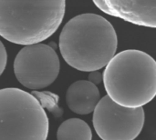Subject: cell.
I'll use <instances>...</instances> for the list:
<instances>
[{
	"instance_id": "obj_5",
	"label": "cell",
	"mask_w": 156,
	"mask_h": 140,
	"mask_svg": "<svg viewBox=\"0 0 156 140\" xmlns=\"http://www.w3.org/2000/svg\"><path fill=\"white\" fill-rule=\"evenodd\" d=\"M145 116L143 108H127L103 97L93 111V127L102 140H134L142 132Z\"/></svg>"
},
{
	"instance_id": "obj_8",
	"label": "cell",
	"mask_w": 156,
	"mask_h": 140,
	"mask_svg": "<svg viewBox=\"0 0 156 140\" xmlns=\"http://www.w3.org/2000/svg\"><path fill=\"white\" fill-rule=\"evenodd\" d=\"M100 101V91L89 80H79L69 86L66 93L69 108L78 115H88L94 111Z\"/></svg>"
},
{
	"instance_id": "obj_1",
	"label": "cell",
	"mask_w": 156,
	"mask_h": 140,
	"mask_svg": "<svg viewBox=\"0 0 156 140\" xmlns=\"http://www.w3.org/2000/svg\"><path fill=\"white\" fill-rule=\"evenodd\" d=\"M58 46L66 63L77 70L91 73L103 68L113 58L118 38L106 18L86 13L67 22L60 33Z\"/></svg>"
},
{
	"instance_id": "obj_4",
	"label": "cell",
	"mask_w": 156,
	"mask_h": 140,
	"mask_svg": "<svg viewBox=\"0 0 156 140\" xmlns=\"http://www.w3.org/2000/svg\"><path fill=\"white\" fill-rule=\"evenodd\" d=\"M48 118L31 94L15 87L0 89V140H47Z\"/></svg>"
},
{
	"instance_id": "obj_9",
	"label": "cell",
	"mask_w": 156,
	"mask_h": 140,
	"mask_svg": "<svg viewBox=\"0 0 156 140\" xmlns=\"http://www.w3.org/2000/svg\"><path fill=\"white\" fill-rule=\"evenodd\" d=\"M92 133L90 126L80 118L64 121L57 131V140H91Z\"/></svg>"
},
{
	"instance_id": "obj_10",
	"label": "cell",
	"mask_w": 156,
	"mask_h": 140,
	"mask_svg": "<svg viewBox=\"0 0 156 140\" xmlns=\"http://www.w3.org/2000/svg\"><path fill=\"white\" fill-rule=\"evenodd\" d=\"M6 61H7V54L5 46L3 43L0 41V76L4 72L5 66H6Z\"/></svg>"
},
{
	"instance_id": "obj_6",
	"label": "cell",
	"mask_w": 156,
	"mask_h": 140,
	"mask_svg": "<svg viewBox=\"0 0 156 140\" xmlns=\"http://www.w3.org/2000/svg\"><path fill=\"white\" fill-rule=\"evenodd\" d=\"M59 59L48 45L36 44L23 47L14 61V73L18 82L33 90L50 86L59 73Z\"/></svg>"
},
{
	"instance_id": "obj_7",
	"label": "cell",
	"mask_w": 156,
	"mask_h": 140,
	"mask_svg": "<svg viewBox=\"0 0 156 140\" xmlns=\"http://www.w3.org/2000/svg\"><path fill=\"white\" fill-rule=\"evenodd\" d=\"M102 12L132 24L156 28V1L144 0H94Z\"/></svg>"
},
{
	"instance_id": "obj_2",
	"label": "cell",
	"mask_w": 156,
	"mask_h": 140,
	"mask_svg": "<svg viewBox=\"0 0 156 140\" xmlns=\"http://www.w3.org/2000/svg\"><path fill=\"white\" fill-rule=\"evenodd\" d=\"M102 80L107 96L127 108H140L156 97V61L136 49L123 50L106 66Z\"/></svg>"
},
{
	"instance_id": "obj_11",
	"label": "cell",
	"mask_w": 156,
	"mask_h": 140,
	"mask_svg": "<svg viewBox=\"0 0 156 140\" xmlns=\"http://www.w3.org/2000/svg\"><path fill=\"white\" fill-rule=\"evenodd\" d=\"M102 80V76L101 75V73H99L98 71H94L91 72L89 76V81L93 83L94 85L101 83Z\"/></svg>"
},
{
	"instance_id": "obj_3",
	"label": "cell",
	"mask_w": 156,
	"mask_h": 140,
	"mask_svg": "<svg viewBox=\"0 0 156 140\" xmlns=\"http://www.w3.org/2000/svg\"><path fill=\"white\" fill-rule=\"evenodd\" d=\"M65 10L64 0H0V36L16 45L39 44L57 31Z\"/></svg>"
}]
</instances>
